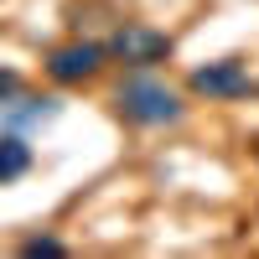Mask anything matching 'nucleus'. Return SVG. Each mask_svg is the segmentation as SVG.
I'll return each mask as SVG.
<instances>
[{
	"mask_svg": "<svg viewBox=\"0 0 259 259\" xmlns=\"http://www.w3.org/2000/svg\"><path fill=\"white\" fill-rule=\"evenodd\" d=\"M104 62H109V47H104V41H62V47H52L41 57V68H47L52 83L73 89V83H89Z\"/></svg>",
	"mask_w": 259,
	"mask_h": 259,
	"instance_id": "nucleus-4",
	"label": "nucleus"
},
{
	"mask_svg": "<svg viewBox=\"0 0 259 259\" xmlns=\"http://www.w3.org/2000/svg\"><path fill=\"white\" fill-rule=\"evenodd\" d=\"M114 114L124 124H140V130H166V124L187 119V99L171 89V83H161V78H150V73L135 68L114 89Z\"/></svg>",
	"mask_w": 259,
	"mask_h": 259,
	"instance_id": "nucleus-1",
	"label": "nucleus"
},
{
	"mask_svg": "<svg viewBox=\"0 0 259 259\" xmlns=\"http://www.w3.org/2000/svg\"><path fill=\"white\" fill-rule=\"evenodd\" d=\"M16 89H21V73L16 68H0V99H11Z\"/></svg>",
	"mask_w": 259,
	"mask_h": 259,
	"instance_id": "nucleus-8",
	"label": "nucleus"
},
{
	"mask_svg": "<svg viewBox=\"0 0 259 259\" xmlns=\"http://www.w3.org/2000/svg\"><path fill=\"white\" fill-rule=\"evenodd\" d=\"M104 47H109V57L124 62V68H156V62L171 57V36L156 31V26H145V21H124Z\"/></svg>",
	"mask_w": 259,
	"mask_h": 259,
	"instance_id": "nucleus-3",
	"label": "nucleus"
},
{
	"mask_svg": "<svg viewBox=\"0 0 259 259\" xmlns=\"http://www.w3.org/2000/svg\"><path fill=\"white\" fill-rule=\"evenodd\" d=\"M57 254H68V244L52 239V233H36V239L21 244V259H57Z\"/></svg>",
	"mask_w": 259,
	"mask_h": 259,
	"instance_id": "nucleus-7",
	"label": "nucleus"
},
{
	"mask_svg": "<svg viewBox=\"0 0 259 259\" xmlns=\"http://www.w3.org/2000/svg\"><path fill=\"white\" fill-rule=\"evenodd\" d=\"M31 171V145L26 135H16V130H0V187L21 182Z\"/></svg>",
	"mask_w": 259,
	"mask_h": 259,
	"instance_id": "nucleus-6",
	"label": "nucleus"
},
{
	"mask_svg": "<svg viewBox=\"0 0 259 259\" xmlns=\"http://www.w3.org/2000/svg\"><path fill=\"white\" fill-rule=\"evenodd\" d=\"M187 89L197 99H207V104H228V99H249L254 78L244 68V57H218V62H197L187 73Z\"/></svg>",
	"mask_w": 259,
	"mask_h": 259,
	"instance_id": "nucleus-2",
	"label": "nucleus"
},
{
	"mask_svg": "<svg viewBox=\"0 0 259 259\" xmlns=\"http://www.w3.org/2000/svg\"><path fill=\"white\" fill-rule=\"evenodd\" d=\"M62 114V99L57 94H11L0 99V130H16V135H31V130H47Z\"/></svg>",
	"mask_w": 259,
	"mask_h": 259,
	"instance_id": "nucleus-5",
	"label": "nucleus"
}]
</instances>
